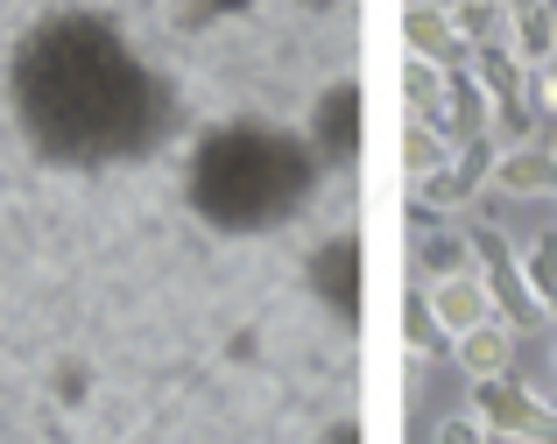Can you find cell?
Returning <instances> with one entry per match:
<instances>
[{"instance_id":"obj_9","label":"cell","mask_w":557,"mask_h":444,"mask_svg":"<svg viewBox=\"0 0 557 444\" xmlns=\"http://www.w3.org/2000/svg\"><path fill=\"white\" fill-rule=\"evenodd\" d=\"M409 42L431 57V50H445V42H451V28H445V22H431V8H417V14H409Z\"/></svg>"},{"instance_id":"obj_7","label":"cell","mask_w":557,"mask_h":444,"mask_svg":"<svg viewBox=\"0 0 557 444\" xmlns=\"http://www.w3.org/2000/svg\"><path fill=\"white\" fill-rule=\"evenodd\" d=\"M508 353H516V338L502 332V324H473V332H459V367L473 381H494V374H508Z\"/></svg>"},{"instance_id":"obj_4","label":"cell","mask_w":557,"mask_h":444,"mask_svg":"<svg viewBox=\"0 0 557 444\" xmlns=\"http://www.w3.org/2000/svg\"><path fill=\"white\" fill-rule=\"evenodd\" d=\"M311 141H318V156H332V162L354 156V148H360V85H332V92L318 99Z\"/></svg>"},{"instance_id":"obj_6","label":"cell","mask_w":557,"mask_h":444,"mask_svg":"<svg viewBox=\"0 0 557 444\" xmlns=\"http://www.w3.org/2000/svg\"><path fill=\"white\" fill-rule=\"evenodd\" d=\"M480 417H487L494 431H516V437H550V417H544V409H536L522 388H508L502 374L480 381Z\"/></svg>"},{"instance_id":"obj_12","label":"cell","mask_w":557,"mask_h":444,"mask_svg":"<svg viewBox=\"0 0 557 444\" xmlns=\"http://www.w3.org/2000/svg\"><path fill=\"white\" fill-rule=\"evenodd\" d=\"M304 8H332V0H304Z\"/></svg>"},{"instance_id":"obj_1","label":"cell","mask_w":557,"mask_h":444,"mask_svg":"<svg viewBox=\"0 0 557 444\" xmlns=\"http://www.w3.org/2000/svg\"><path fill=\"white\" fill-rule=\"evenodd\" d=\"M14 113L50 162H121L170 135L163 78L92 14H57L22 42Z\"/></svg>"},{"instance_id":"obj_11","label":"cell","mask_w":557,"mask_h":444,"mask_svg":"<svg viewBox=\"0 0 557 444\" xmlns=\"http://www.w3.org/2000/svg\"><path fill=\"white\" fill-rule=\"evenodd\" d=\"M332 444H360V437H354V431H332Z\"/></svg>"},{"instance_id":"obj_5","label":"cell","mask_w":557,"mask_h":444,"mask_svg":"<svg viewBox=\"0 0 557 444\" xmlns=\"http://www.w3.org/2000/svg\"><path fill=\"white\" fill-rule=\"evenodd\" d=\"M431 318L437 324H445V332L451 338H459V332H473V324H487L494 318V289L487 283H480V275H437V289H431Z\"/></svg>"},{"instance_id":"obj_3","label":"cell","mask_w":557,"mask_h":444,"mask_svg":"<svg viewBox=\"0 0 557 444\" xmlns=\"http://www.w3.org/2000/svg\"><path fill=\"white\" fill-rule=\"evenodd\" d=\"M311 283H318V296H325L339 318H360V240H354V233H339V240L318 247Z\"/></svg>"},{"instance_id":"obj_8","label":"cell","mask_w":557,"mask_h":444,"mask_svg":"<svg viewBox=\"0 0 557 444\" xmlns=\"http://www.w3.org/2000/svg\"><path fill=\"white\" fill-rule=\"evenodd\" d=\"M550 176H557V162H550V156H536V148H516V156L494 170V184L516 190V198H530V190H550Z\"/></svg>"},{"instance_id":"obj_2","label":"cell","mask_w":557,"mask_h":444,"mask_svg":"<svg viewBox=\"0 0 557 444\" xmlns=\"http://www.w3.org/2000/svg\"><path fill=\"white\" fill-rule=\"evenodd\" d=\"M311 190V148L269 127H226L190 162V205L226 233H255L289 219Z\"/></svg>"},{"instance_id":"obj_10","label":"cell","mask_w":557,"mask_h":444,"mask_svg":"<svg viewBox=\"0 0 557 444\" xmlns=\"http://www.w3.org/2000/svg\"><path fill=\"white\" fill-rule=\"evenodd\" d=\"M226 8H240V0H190V22H205V14H226Z\"/></svg>"}]
</instances>
